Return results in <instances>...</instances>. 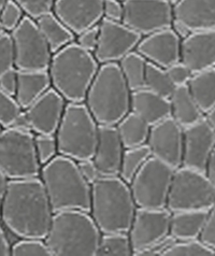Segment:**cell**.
<instances>
[{
  "instance_id": "38",
  "label": "cell",
  "mask_w": 215,
  "mask_h": 256,
  "mask_svg": "<svg viewBox=\"0 0 215 256\" xmlns=\"http://www.w3.org/2000/svg\"><path fill=\"white\" fill-rule=\"evenodd\" d=\"M25 16L24 11L14 0H8L0 11V22L6 32L16 30Z\"/></svg>"
},
{
  "instance_id": "41",
  "label": "cell",
  "mask_w": 215,
  "mask_h": 256,
  "mask_svg": "<svg viewBox=\"0 0 215 256\" xmlns=\"http://www.w3.org/2000/svg\"><path fill=\"white\" fill-rule=\"evenodd\" d=\"M164 69H166L171 82L174 84L176 88L182 86V85H188V81L194 74L192 70L181 60L172 64V65Z\"/></svg>"
},
{
  "instance_id": "53",
  "label": "cell",
  "mask_w": 215,
  "mask_h": 256,
  "mask_svg": "<svg viewBox=\"0 0 215 256\" xmlns=\"http://www.w3.org/2000/svg\"><path fill=\"white\" fill-rule=\"evenodd\" d=\"M204 118L206 120V122L210 124V126L215 132V106H213L209 111L204 113Z\"/></svg>"
},
{
  "instance_id": "3",
  "label": "cell",
  "mask_w": 215,
  "mask_h": 256,
  "mask_svg": "<svg viewBox=\"0 0 215 256\" xmlns=\"http://www.w3.org/2000/svg\"><path fill=\"white\" fill-rule=\"evenodd\" d=\"M99 66L94 54L74 41L52 55L48 71L52 88L64 100L84 102Z\"/></svg>"
},
{
  "instance_id": "45",
  "label": "cell",
  "mask_w": 215,
  "mask_h": 256,
  "mask_svg": "<svg viewBox=\"0 0 215 256\" xmlns=\"http://www.w3.org/2000/svg\"><path fill=\"white\" fill-rule=\"evenodd\" d=\"M124 18V4L118 0H104V18L122 22Z\"/></svg>"
},
{
  "instance_id": "12",
  "label": "cell",
  "mask_w": 215,
  "mask_h": 256,
  "mask_svg": "<svg viewBox=\"0 0 215 256\" xmlns=\"http://www.w3.org/2000/svg\"><path fill=\"white\" fill-rule=\"evenodd\" d=\"M123 22L141 37L169 28L174 20V4L169 0H126Z\"/></svg>"
},
{
  "instance_id": "6",
  "label": "cell",
  "mask_w": 215,
  "mask_h": 256,
  "mask_svg": "<svg viewBox=\"0 0 215 256\" xmlns=\"http://www.w3.org/2000/svg\"><path fill=\"white\" fill-rule=\"evenodd\" d=\"M132 90L118 64H102L86 93L84 104L98 125L116 126L130 111Z\"/></svg>"
},
{
  "instance_id": "26",
  "label": "cell",
  "mask_w": 215,
  "mask_h": 256,
  "mask_svg": "<svg viewBox=\"0 0 215 256\" xmlns=\"http://www.w3.org/2000/svg\"><path fill=\"white\" fill-rule=\"evenodd\" d=\"M171 118L183 128L202 120L204 114L192 96L188 85L176 86L169 97Z\"/></svg>"
},
{
  "instance_id": "35",
  "label": "cell",
  "mask_w": 215,
  "mask_h": 256,
  "mask_svg": "<svg viewBox=\"0 0 215 256\" xmlns=\"http://www.w3.org/2000/svg\"><path fill=\"white\" fill-rule=\"evenodd\" d=\"M12 256H53L44 239L18 238L11 246Z\"/></svg>"
},
{
  "instance_id": "25",
  "label": "cell",
  "mask_w": 215,
  "mask_h": 256,
  "mask_svg": "<svg viewBox=\"0 0 215 256\" xmlns=\"http://www.w3.org/2000/svg\"><path fill=\"white\" fill-rule=\"evenodd\" d=\"M209 210H183L171 212L169 234L176 240L198 239Z\"/></svg>"
},
{
  "instance_id": "48",
  "label": "cell",
  "mask_w": 215,
  "mask_h": 256,
  "mask_svg": "<svg viewBox=\"0 0 215 256\" xmlns=\"http://www.w3.org/2000/svg\"><path fill=\"white\" fill-rule=\"evenodd\" d=\"M11 127L16 128V130H22V132H32L30 118H28L25 110H22L20 112V114L16 118V120H13Z\"/></svg>"
},
{
  "instance_id": "1",
  "label": "cell",
  "mask_w": 215,
  "mask_h": 256,
  "mask_svg": "<svg viewBox=\"0 0 215 256\" xmlns=\"http://www.w3.org/2000/svg\"><path fill=\"white\" fill-rule=\"evenodd\" d=\"M54 211L41 179L9 180L0 221L18 238L44 239Z\"/></svg>"
},
{
  "instance_id": "51",
  "label": "cell",
  "mask_w": 215,
  "mask_h": 256,
  "mask_svg": "<svg viewBox=\"0 0 215 256\" xmlns=\"http://www.w3.org/2000/svg\"><path fill=\"white\" fill-rule=\"evenodd\" d=\"M204 174H206L208 178H209V180L211 181V183L213 184L214 188H215V148H214V150H213V152L210 156L209 160H208Z\"/></svg>"
},
{
  "instance_id": "17",
  "label": "cell",
  "mask_w": 215,
  "mask_h": 256,
  "mask_svg": "<svg viewBox=\"0 0 215 256\" xmlns=\"http://www.w3.org/2000/svg\"><path fill=\"white\" fill-rule=\"evenodd\" d=\"M53 13L76 36L104 18V0H55Z\"/></svg>"
},
{
  "instance_id": "29",
  "label": "cell",
  "mask_w": 215,
  "mask_h": 256,
  "mask_svg": "<svg viewBox=\"0 0 215 256\" xmlns=\"http://www.w3.org/2000/svg\"><path fill=\"white\" fill-rule=\"evenodd\" d=\"M188 86L204 114L215 106V68L194 74Z\"/></svg>"
},
{
  "instance_id": "8",
  "label": "cell",
  "mask_w": 215,
  "mask_h": 256,
  "mask_svg": "<svg viewBox=\"0 0 215 256\" xmlns=\"http://www.w3.org/2000/svg\"><path fill=\"white\" fill-rule=\"evenodd\" d=\"M41 164L34 148V134L2 128L0 134V172L9 180L38 178Z\"/></svg>"
},
{
  "instance_id": "54",
  "label": "cell",
  "mask_w": 215,
  "mask_h": 256,
  "mask_svg": "<svg viewBox=\"0 0 215 256\" xmlns=\"http://www.w3.org/2000/svg\"><path fill=\"white\" fill-rule=\"evenodd\" d=\"M6 30H4V25L2 24V22H0V36L4 34H6Z\"/></svg>"
},
{
  "instance_id": "21",
  "label": "cell",
  "mask_w": 215,
  "mask_h": 256,
  "mask_svg": "<svg viewBox=\"0 0 215 256\" xmlns=\"http://www.w3.org/2000/svg\"><path fill=\"white\" fill-rule=\"evenodd\" d=\"M125 148L122 144L116 126L99 125L98 139L92 160L102 176H118Z\"/></svg>"
},
{
  "instance_id": "33",
  "label": "cell",
  "mask_w": 215,
  "mask_h": 256,
  "mask_svg": "<svg viewBox=\"0 0 215 256\" xmlns=\"http://www.w3.org/2000/svg\"><path fill=\"white\" fill-rule=\"evenodd\" d=\"M144 88L166 98H169L176 88L166 69L150 62L146 64Z\"/></svg>"
},
{
  "instance_id": "11",
  "label": "cell",
  "mask_w": 215,
  "mask_h": 256,
  "mask_svg": "<svg viewBox=\"0 0 215 256\" xmlns=\"http://www.w3.org/2000/svg\"><path fill=\"white\" fill-rule=\"evenodd\" d=\"M11 34L18 70H48L52 51L36 20L25 16Z\"/></svg>"
},
{
  "instance_id": "24",
  "label": "cell",
  "mask_w": 215,
  "mask_h": 256,
  "mask_svg": "<svg viewBox=\"0 0 215 256\" xmlns=\"http://www.w3.org/2000/svg\"><path fill=\"white\" fill-rule=\"evenodd\" d=\"M52 88L48 70H18L16 99L23 110Z\"/></svg>"
},
{
  "instance_id": "32",
  "label": "cell",
  "mask_w": 215,
  "mask_h": 256,
  "mask_svg": "<svg viewBox=\"0 0 215 256\" xmlns=\"http://www.w3.org/2000/svg\"><path fill=\"white\" fill-rule=\"evenodd\" d=\"M134 254L127 232L102 234L96 256H132Z\"/></svg>"
},
{
  "instance_id": "9",
  "label": "cell",
  "mask_w": 215,
  "mask_h": 256,
  "mask_svg": "<svg viewBox=\"0 0 215 256\" xmlns=\"http://www.w3.org/2000/svg\"><path fill=\"white\" fill-rule=\"evenodd\" d=\"M214 204L215 188L204 172L184 166L174 170L167 200L168 210H210Z\"/></svg>"
},
{
  "instance_id": "5",
  "label": "cell",
  "mask_w": 215,
  "mask_h": 256,
  "mask_svg": "<svg viewBox=\"0 0 215 256\" xmlns=\"http://www.w3.org/2000/svg\"><path fill=\"white\" fill-rule=\"evenodd\" d=\"M39 178L54 212H90L92 186L81 174L76 160L58 154L41 167Z\"/></svg>"
},
{
  "instance_id": "55",
  "label": "cell",
  "mask_w": 215,
  "mask_h": 256,
  "mask_svg": "<svg viewBox=\"0 0 215 256\" xmlns=\"http://www.w3.org/2000/svg\"><path fill=\"white\" fill-rule=\"evenodd\" d=\"M8 2V0H0V11H2V6H4V4Z\"/></svg>"
},
{
  "instance_id": "52",
  "label": "cell",
  "mask_w": 215,
  "mask_h": 256,
  "mask_svg": "<svg viewBox=\"0 0 215 256\" xmlns=\"http://www.w3.org/2000/svg\"><path fill=\"white\" fill-rule=\"evenodd\" d=\"M8 183H9L8 178L0 172V212H2V202L6 192V188H8Z\"/></svg>"
},
{
  "instance_id": "47",
  "label": "cell",
  "mask_w": 215,
  "mask_h": 256,
  "mask_svg": "<svg viewBox=\"0 0 215 256\" xmlns=\"http://www.w3.org/2000/svg\"><path fill=\"white\" fill-rule=\"evenodd\" d=\"M0 88L4 93L16 96L18 88V69L12 68L0 76Z\"/></svg>"
},
{
  "instance_id": "23",
  "label": "cell",
  "mask_w": 215,
  "mask_h": 256,
  "mask_svg": "<svg viewBox=\"0 0 215 256\" xmlns=\"http://www.w3.org/2000/svg\"><path fill=\"white\" fill-rule=\"evenodd\" d=\"M130 111L142 118L150 126H153L170 118V100L143 88L132 92Z\"/></svg>"
},
{
  "instance_id": "50",
  "label": "cell",
  "mask_w": 215,
  "mask_h": 256,
  "mask_svg": "<svg viewBox=\"0 0 215 256\" xmlns=\"http://www.w3.org/2000/svg\"><path fill=\"white\" fill-rule=\"evenodd\" d=\"M11 255V244L6 234L4 227L0 224V256Z\"/></svg>"
},
{
  "instance_id": "27",
  "label": "cell",
  "mask_w": 215,
  "mask_h": 256,
  "mask_svg": "<svg viewBox=\"0 0 215 256\" xmlns=\"http://www.w3.org/2000/svg\"><path fill=\"white\" fill-rule=\"evenodd\" d=\"M36 23L53 54L76 40V34L53 12L36 20Z\"/></svg>"
},
{
  "instance_id": "42",
  "label": "cell",
  "mask_w": 215,
  "mask_h": 256,
  "mask_svg": "<svg viewBox=\"0 0 215 256\" xmlns=\"http://www.w3.org/2000/svg\"><path fill=\"white\" fill-rule=\"evenodd\" d=\"M99 39V24L83 30L76 36V44L90 53H94Z\"/></svg>"
},
{
  "instance_id": "18",
  "label": "cell",
  "mask_w": 215,
  "mask_h": 256,
  "mask_svg": "<svg viewBox=\"0 0 215 256\" xmlns=\"http://www.w3.org/2000/svg\"><path fill=\"white\" fill-rule=\"evenodd\" d=\"M181 42L169 27L142 37L136 51L148 62L167 68L181 60Z\"/></svg>"
},
{
  "instance_id": "39",
  "label": "cell",
  "mask_w": 215,
  "mask_h": 256,
  "mask_svg": "<svg viewBox=\"0 0 215 256\" xmlns=\"http://www.w3.org/2000/svg\"><path fill=\"white\" fill-rule=\"evenodd\" d=\"M24 11L25 16L38 20L46 14L53 12L55 0H14Z\"/></svg>"
},
{
  "instance_id": "56",
  "label": "cell",
  "mask_w": 215,
  "mask_h": 256,
  "mask_svg": "<svg viewBox=\"0 0 215 256\" xmlns=\"http://www.w3.org/2000/svg\"><path fill=\"white\" fill-rule=\"evenodd\" d=\"M169 2H170L172 4H174L178 2V0H169Z\"/></svg>"
},
{
  "instance_id": "49",
  "label": "cell",
  "mask_w": 215,
  "mask_h": 256,
  "mask_svg": "<svg viewBox=\"0 0 215 256\" xmlns=\"http://www.w3.org/2000/svg\"><path fill=\"white\" fill-rule=\"evenodd\" d=\"M170 28L172 30V32H174L181 40L185 39L186 37H188L192 32V30L188 26H186L184 23H182L181 20H178L176 18H174V20H172Z\"/></svg>"
},
{
  "instance_id": "34",
  "label": "cell",
  "mask_w": 215,
  "mask_h": 256,
  "mask_svg": "<svg viewBox=\"0 0 215 256\" xmlns=\"http://www.w3.org/2000/svg\"><path fill=\"white\" fill-rule=\"evenodd\" d=\"M164 256H215V251L206 246L202 240H181L176 241Z\"/></svg>"
},
{
  "instance_id": "4",
  "label": "cell",
  "mask_w": 215,
  "mask_h": 256,
  "mask_svg": "<svg viewBox=\"0 0 215 256\" xmlns=\"http://www.w3.org/2000/svg\"><path fill=\"white\" fill-rule=\"evenodd\" d=\"M102 232L90 212H54L44 241L53 256H96Z\"/></svg>"
},
{
  "instance_id": "28",
  "label": "cell",
  "mask_w": 215,
  "mask_h": 256,
  "mask_svg": "<svg viewBox=\"0 0 215 256\" xmlns=\"http://www.w3.org/2000/svg\"><path fill=\"white\" fill-rule=\"evenodd\" d=\"M116 127L125 148L146 144L150 126L132 111H129Z\"/></svg>"
},
{
  "instance_id": "40",
  "label": "cell",
  "mask_w": 215,
  "mask_h": 256,
  "mask_svg": "<svg viewBox=\"0 0 215 256\" xmlns=\"http://www.w3.org/2000/svg\"><path fill=\"white\" fill-rule=\"evenodd\" d=\"M12 68H16L13 44L11 34L6 32L0 36V76Z\"/></svg>"
},
{
  "instance_id": "22",
  "label": "cell",
  "mask_w": 215,
  "mask_h": 256,
  "mask_svg": "<svg viewBox=\"0 0 215 256\" xmlns=\"http://www.w3.org/2000/svg\"><path fill=\"white\" fill-rule=\"evenodd\" d=\"M174 16L192 32L215 30V0H178Z\"/></svg>"
},
{
  "instance_id": "14",
  "label": "cell",
  "mask_w": 215,
  "mask_h": 256,
  "mask_svg": "<svg viewBox=\"0 0 215 256\" xmlns=\"http://www.w3.org/2000/svg\"><path fill=\"white\" fill-rule=\"evenodd\" d=\"M170 218L171 211L167 208H137L127 232L132 246V256L167 237L170 232Z\"/></svg>"
},
{
  "instance_id": "16",
  "label": "cell",
  "mask_w": 215,
  "mask_h": 256,
  "mask_svg": "<svg viewBox=\"0 0 215 256\" xmlns=\"http://www.w3.org/2000/svg\"><path fill=\"white\" fill-rule=\"evenodd\" d=\"M215 148V132L204 116L184 128L182 166L204 172Z\"/></svg>"
},
{
  "instance_id": "2",
  "label": "cell",
  "mask_w": 215,
  "mask_h": 256,
  "mask_svg": "<svg viewBox=\"0 0 215 256\" xmlns=\"http://www.w3.org/2000/svg\"><path fill=\"white\" fill-rule=\"evenodd\" d=\"M137 208L129 184L118 176L92 184L90 214L102 234L128 232Z\"/></svg>"
},
{
  "instance_id": "31",
  "label": "cell",
  "mask_w": 215,
  "mask_h": 256,
  "mask_svg": "<svg viewBox=\"0 0 215 256\" xmlns=\"http://www.w3.org/2000/svg\"><path fill=\"white\" fill-rule=\"evenodd\" d=\"M150 156L152 155L148 144L125 148L120 162L118 176L129 184Z\"/></svg>"
},
{
  "instance_id": "37",
  "label": "cell",
  "mask_w": 215,
  "mask_h": 256,
  "mask_svg": "<svg viewBox=\"0 0 215 256\" xmlns=\"http://www.w3.org/2000/svg\"><path fill=\"white\" fill-rule=\"evenodd\" d=\"M23 110L16 102V97H13L0 88V127L8 128L11 127L13 120Z\"/></svg>"
},
{
  "instance_id": "20",
  "label": "cell",
  "mask_w": 215,
  "mask_h": 256,
  "mask_svg": "<svg viewBox=\"0 0 215 256\" xmlns=\"http://www.w3.org/2000/svg\"><path fill=\"white\" fill-rule=\"evenodd\" d=\"M181 62L192 74L215 68V30L192 32L183 39Z\"/></svg>"
},
{
  "instance_id": "58",
  "label": "cell",
  "mask_w": 215,
  "mask_h": 256,
  "mask_svg": "<svg viewBox=\"0 0 215 256\" xmlns=\"http://www.w3.org/2000/svg\"><path fill=\"white\" fill-rule=\"evenodd\" d=\"M2 127H0V134H2Z\"/></svg>"
},
{
  "instance_id": "44",
  "label": "cell",
  "mask_w": 215,
  "mask_h": 256,
  "mask_svg": "<svg viewBox=\"0 0 215 256\" xmlns=\"http://www.w3.org/2000/svg\"><path fill=\"white\" fill-rule=\"evenodd\" d=\"M176 239L168 234L167 237L157 241L152 246H148L144 250H142L138 253H136L134 256H164L168 248L176 242Z\"/></svg>"
},
{
  "instance_id": "30",
  "label": "cell",
  "mask_w": 215,
  "mask_h": 256,
  "mask_svg": "<svg viewBox=\"0 0 215 256\" xmlns=\"http://www.w3.org/2000/svg\"><path fill=\"white\" fill-rule=\"evenodd\" d=\"M146 64L148 62L136 50L118 62L120 72L132 92L144 88Z\"/></svg>"
},
{
  "instance_id": "19",
  "label": "cell",
  "mask_w": 215,
  "mask_h": 256,
  "mask_svg": "<svg viewBox=\"0 0 215 256\" xmlns=\"http://www.w3.org/2000/svg\"><path fill=\"white\" fill-rule=\"evenodd\" d=\"M67 102L51 88L25 109L30 118L32 132L37 134H55L64 116Z\"/></svg>"
},
{
  "instance_id": "10",
  "label": "cell",
  "mask_w": 215,
  "mask_h": 256,
  "mask_svg": "<svg viewBox=\"0 0 215 256\" xmlns=\"http://www.w3.org/2000/svg\"><path fill=\"white\" fill-rule=\"evenodd\" d=\"M174 170L150 156L129 183L134 200L138 208H167L169 190Z\"/></svg>"
},
{
  "instance_id": "13",
  "label": "cell",
  "mask_w": 215,
  "mask_h": 256,
  "mask_svg": "<svg viewBox=\"0 0 215 256\" xmlns=\"http://www.w3.org/2000/svg\"><path fill=\"white\" fill-rule=\"evenodd\" d=\"M141 38L123 22L102 18L99 23L98 44L92 54L99 65L118 64L124 56L134 51Z\"/></svg>"
},
{
  "instance_id": "46",
  "label": "cell",
  "mask_w": 215,
  "mask_h": 256,
  "mask_svg": "<svg viewBox=\"0 0 215 256\" xmlns=\"http://www.w3.org/2000/svg\"><path fill=\"white\" fill-rule=\"evenodd\" d=\"M78 164V168L80 170L81 174L83 176L84 179L88 181L90 186L94 183L96 180H98L100 176V174L98 172V168L96 166V164L92 160V158H88V160H78L76 162Z\"/></svg>"
},
{
  "instance_id": "43",
  "label": "cell",
  "mask_w": 215,
  "mask_h": 256,
  "mask_svg": "<svg viewBox=\"0 0 215 256\" xmlns=\"http://www.w3.org/2000/svg\"><path fill=\"white\" fill-rule=\"evenodd\" d=\"M199 239L215 251V204L208 212L204 228L200 234Z\"/></svg>"
},
{
  "instance_id": "57",
  "label": "cell",
  "mask_w": 215,
  "mask_h": 256,
  "mask_svg": "<svg viewBox=\"0 0 215 256\" xmlns=\"http://www.w3.org/2000/svg\"><path fill=\"white\" fill-rule=\"evenodd\" d=\"M118 2H126V0H118Z\"/></svg>"
},
{
  "instance_id": "15",
  "label": "cell",
  "mask_w": 215,
  "mask_h": 256,
  "mask_svg": "<svg viewBox=\"0 0 215 256\" xmlns=\"http://www.w3.org/2000/svg\"><path fill=\"white\" fill-rule=\"evenodd\" d=\"M184 128L171 116L150 128L146 144L153 158L171 168L182 166Z\"/></svg>"
},
{
  "instance_id": "7",
  "label": "cell",
  "mask_w": 215,
  "mask_h": 256,
  "mask_svg": "<svg viewBox=\"0 0 215 256\" xmlns=\"http://www.w3.org/2000/svg\"><path fill=\"white\" fill-rule=\"evenodd\" d=\"M99 125L84 102H67L55 132L60 155L76 162L92 158Z\"/></svg>"
},
{
  "instance_id": "36",
  "label": "cell",
  "mask_w": 215,
  "mask_h": 256,
  "mask_svg": "<svg viewBox=\"0 0 215 256\" xmlns=\"http://www.w3.org/2000/svg\"><path fill=\"white\" fill-rule=\"evenodd\" d=\"M34 148L41 166L51 162L60 154L55 134H34Z\"/></svg>"
}]
</instances>
